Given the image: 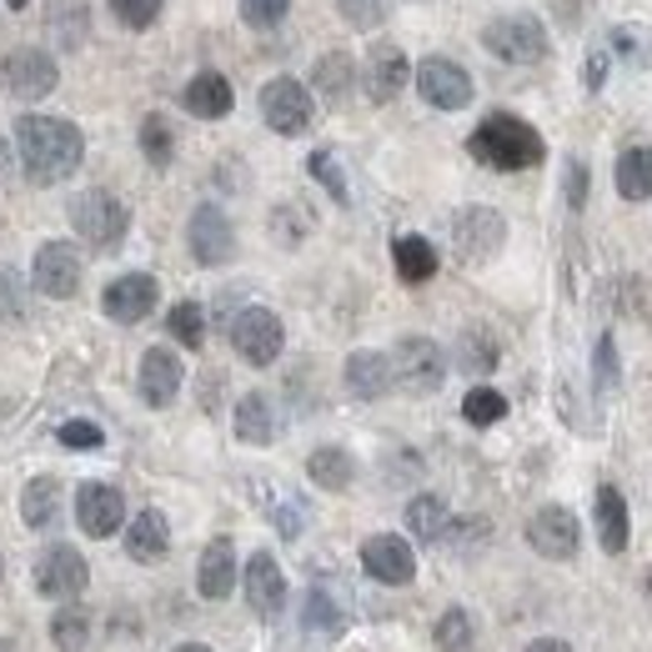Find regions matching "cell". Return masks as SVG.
Segmentation results:
<instances>
[{"mask_svg": "<svg viewBox=\"0 0 652 652\" xmlns=\"http://www.w3.org/2000/svg\"><path fill=\"white\" fill-rule=\"evenodd\" d=\"M15 156L36 186H55L86 156V136L76 121L61 116H21L15 121Z\"/></svg>", "mask_w": 652, "mask_h": 652, "instance_id": "6da1fadb", "label": "cell"}, {"mask_svg": "<svg viewBox=\"0 0 652 652\" xmlns=\"http://www.w3.org/2000/svg\"><path fill=\"white\" fill-rule=\"evenodd\" d=\"M467 151L492 171H527V166H542V156H548L537 126H527L522 116H507V111H497V116H487L482 126L472 130Z\"/></svg>", "mask_w": 652, "mask_h": 652, "instance_id": "7a4b0ae2", "label": "cell"}, {"mask_svg": "<svg viewBox=\"0 0 652 652\" xmlns=\"http://www.w3.org/2000/svg\"><path fill=\"white\" fill-rule=\"evenodd\" d=\"M71 226L80 231V241L96 251H116L126 241V226H130V211L121 196L111 191H86L76 196V206H71Z\"/></svg>", "mask_w": 652, "mask_h": 652, "instance_id": "3957f363", "label": "cell"}, {"mask_svg": "<svg viewBox=\"0 0 652 652\" xmlns=\"http://www.w3.org/2000/svg\"><path fill=\"white\" fill-rule=\"evenodd\" d=\"M482 46L497 61H512V65H537V61H548L552 51V40L537 15H497V21H487Z\"/></svg>", "mask_w": 652, "mask_h": 652, "instance_id": "277c9868", "label": "cell"}, {"mask_svg": "<svg viewBox=\"0 0 652 652\" xmlns=\"http://www.w3.org/2000/svg\"><path fill=\"white\" fill-rule=\"evenodd\" d=\"M387 362H391V381L406 387L412 397L437 391V387H442V377H447V356H442V347H437L431 337H402Z\"/></svg>", "mask_w": 652, "mask_h": 652, "instance_id": "5b68a950", "label": "cell"}, {"mask_svg": "<svg viewBox=\"0 0 652 652\" xmlns=\"http://www.w3.org/2000/svg\"><path fill=\"white\" fill-rule=\"evenodd\" d=\"M507 241V222L492 206H462L452 216V247L467 266H487Z\"/></svg>", "mask_w": 652, "mask_h": 652, "instance_id": "8992f818", "label": "cell"}, {"mask_svg": "<svg viewBox=\"0 0 652 652\" xmlns=\"http://www.w3.org/2000/svg\"><path fill=\"white\" fill-rule=\"evenodd\" d=\"M231 347L241 362L272 366L276 356H281V347H287V326H281L276 312H266V306H247V312L231 322Z\"/></svg>", "mask_w": 652, "mask_h": 652, "instance_id": "52a82bcc", "label": "cell"}, {"mask_svg": "<svg viewBox=\"0 0 652 652\" xmlns=\"http://www.w3.org/2000/svg\"><path fill=\"white\" fill-rule=\"evenodd\" d=\"M316 105H312V91L291 76H276L261 86V121L276 130V136H301V130L312 126Z\"/></svg>", "mask_w": 652, "mask_h": 652, "instance_id": "ba28073f", "label": "cell"}, {"mask_svg": "<svg viewBox=\"0 0 652 652\" xmlns=\"http://www.w3.org/2000/svg\"><path fill=\"white\" fill-rule=\"evenodd\" d=\"M527 548L537 552V557L548 562H573L577 548H582V527H577V517L567 507H537L532 522H527Z\"/></svg>", "mask_w": 652, "mask_h": 652, "instance_id": "9c48e42d", "label": "cell"}, {"mask_svg": "<svg viewBox=\"0 0 652 652\" xmlns=\"http://www.w3.org/2000/svg\"><path fill=\"white\" fill-rule=\"evenodd\" d=\"M186 247L201 266H226L236 256V226L226 222L222 206H196L186 222Z\"/></svg>", "mask_w": 652, "mask_h": 652, "instance_id": "30bf717a", "label": "cell"}, {"mask_svg": "<svg viewBox=\"0 0 652 652\" xmlns=\"http://www.w3.org/2000/svg\"><path fill=\"white\" fill-rule=\"evenodd\" d=\"M417 91L437 111H462L472 101V76L456 61H447V55H427L417 65Z\"/></svg>", "mask_w": 652, "mask_h": 652, "instance_id": "8fae6325", "label": "cell"}, {"mask_svg": "<svg viewBox=\"0 0 652 652\" xmlns=\"http://www.w3.org/2000/svg\"><path fill=\"white\" fill-rule=\"evenodd\" d=\"M0 80H5V91L21 96V101H40V96L55 91L61 65H55V55H46V51H11L5 65H0Z\"/></svg>", "mask_w": 652, "mask_h": 652, "instance_id": "7c38bea8", "label": "cell"}, {"mask_svg": "<svg viewBox=\"0 0 652 652\" xmlns=\"http://www.w3.org/2000/svg\"><path fill=\"white\" fill-rule=\"evenodd\" d=\"M30 276H36L40 297H55V301L76 297V291H80V251L71 247V241H46V247L36 251Z\"/></svg>", "mask_w": 652, "mask_h": 652, "instance_id": "4fadbf2b", "label": "cell"}, {"mask_svg": "<svg viewBox=\"0 0 652 652\" xmlns=\"http://www.w3.org/2000/svg\"><path fill=\"white\" fill-rule=\"evenodd\" d=\"M362 567H366V577H377V582H387V587H406L417 577V552L406 548V537L377 532L362 542Z\"/></svg>", "mask_w": 652, "mask_h": 652, "instance_id": "5bb4252c", "label": "cell"}, {"mask_svg": "<svg viewBox=\"0 0 652 652\" xmlns=\"http://www.w3.org/2000/svg\"><path fill=\"white\" fill-rule=\"evenodd\" d=\"M156 297H161L156 276L130 272V276H116V281L105 287L101 306H105V316H111V322H121V326H136V322H146V316L156 312Z\"/></svg>", "mask_w": 652, "mask_h": 652, "instance_id": "9a60e30c", "label": "cell"}, {"mask_svg": "<svg viewBox=\"0 0 652 652\" xmlns=\"http://www.w3.org/2000/svg\"><path fill=\"white\" fill-rule=\"evenodd\" d=\"M86 582H91V567H86V557H80L76 548H65V542H61V548L40 552L36 592H46V598H80Z\"/></svg>", "mask_w": 652, "mask_h": 652, "instance_id": "2e32d148", "label": "cell"}, {"mask_svg": "<svg viewBox=\"0 0 652 652\" xmlns=\"http://www.w3.org/2000/svg\"><path fill=\"white\" fill-rule=\"evenodd\" d=\"M241 587H247V607L256 617H266V623H272V617L287 607V577H281V567H276L272 552H256V557L247 562Z\"/></svg>", "mask_w": 652, "mask_h": 652, "instance_id": "e0dca14e", "label": "cell"}, {"mask_svg": "<svg viewBox=\"0 0 652 652\" xmlns=\"http://www.w3.org/2000/svg\"><path fill=\"white\" fill-rule=\"evenodd\" d=\"M76 517L86 537H111L126 522V497L116 492L111 482H86L76 492Z\"/></svg>", "mask_w": 652, "mask_h": 652, "instance_id": "ac0fdd59", "label": "cell"}, {"mask_svg": "<svg viewBox=\"0 0 652 652\" xmlns=\"http://www.w3.org/2000/svg\"><path fill=\"white\" fill-rule=\"evenodd\" d=\"M181 356L171 352V347H151V352L141 356V377H136V387H141V402L151 406H171L176 397H181Z\"/></svg>", "mask_w": 652, "mask_h": 652, "instance_id": "d6986e66", "label": "cell"}, {"mask_svg": "<svg viewBox=\"0 0 652 652\" xmlns=\"http://www.w3.org/2000/svg\"><path fill=\"white\" fill-rule=\"evenodd\" d=\"M406 80H412V65H406L402 46H377V51L366 55V96L377 105L397 101Z\"/></svg>", "mask_w": 652, "mask_h": 652, "instance_id": "ffe728a7", "label": "cell"}, {"mask_svg": "<svg viewBox=\"0 0 652 652\" xmlns=\"http://www.w3.org/2000/svg\"><path fill=\"white\" fill-rule=\"evenodd\" d=\"M196 587H201V598H206V602H222V598H231V592H236V548H231V537L206 542L201 567H196Z\"/></svg>", "mask_w": 652, "mask_h": 652, "instance_id": "44dd1931", "label": "cell"}, {"mask_svg": "<svg viewBox=\"0 0 652 652\" xmlns=\"http://www.w3.org/2000/svg\"><path fill=\"white\" fill-rule=\"evenodd\" d=\"M231 80L222 76V71H201V76L186 80V91H181V105L191 111L196 121H222L226 111H231Z\"/></svg>", "mask_w": 652, "mask_h": 652, "instance_id": "7402d4cb", "label": "cell"}, {"mask_svg": "<svg viewBox=\"0 0 652 652\" xmlns=\"http://www.w3.org/2000/svg\"><path fill=\"white\" fill-rule=\"evenodd\" d=\"M126 552H130L136 562H161V557H166V552H171V522H166V512L146 507L141 517L130 522Z\"/></svg>", "mask_w": 652, "mask_h": 652, "instance_id": "603a6c76", "label": "cell"}, {"mask_svg": "<svg viewBox=\"0 0 652 652\" xmlns=\"http://www.w3.org/2000/svg\"><path fill=\"white\" fill-rule=\"evenodd\" d=\"M347 391L362 402H377L391 391V362L381 352H352L347 356Z\"/></svg>", "mask_w": 652, "mask_h": 652, "instance_id": "cb8c5ba5", "label": "cell"}, {"mask_svg": "<svg viewBox=\"0 0 652 652\" xmlns=\"http://www.w3.org/2000/svg\"><path fill=\"white\" fill-rule=\"evenodd\" d=\"M613 181L623 201H652V146H627L617 156Z\"/></svg>", "mask_w": 652, "mask_h": 652, "instance_id": "d4e9b609", "label": "cell"}, {"mask_svg": "<svg viewBox=\"0 0 652 652\" xmlns=\"http://www.w3.org/2000/svg\"><path fill=\"white\" fill-rule=\"evenodd\" d=\"M306 477H312L322 492H347L356 482V462L352 452H341V447H316L306 456Z\"/></svg>", "mask_w": 652, "mask_h": 652, "instance_id": "484cf974", "label": "cell"}, {"mask_svg": "<svg viewBox=\"0 0 652 652\" xmlns=\"http://www.w3.org/2000/svg\"><path fill=\"white\" fill-rule=\"evenodd\" d=\"M236 437L251 447H272L276 442V417H272V402L261 397V391H247L241 402H236Z\"/></svg>", "mask_w": 652, "mask_h": 652, "instance_id": "4316f807", "label": "cell"}, {"mask_svg": "<svg viewBox=\"0 0 652 652\" xmlns=\"http://www.w3.org/2000/svg\"><path fill=\"white\" fill-rule=\"evenodd\" d=\"M598 542H602V552H613V557L627 548V502L613 482L598 487Z\"/></svg>", "mask_w": 652, "mask_h": 652, "instance_id": "83f0119b", "label": "cell"}, {"mask_svg": "<svg viewBox=\"0 0 652 652\" xmlns=\"http://www.w3.org/2000/svg\"><path fill=\"white\" fill-rule=\"evenodd\" d=\"M391 261H397V276L422 287L437 276V247H431L427 236H397V247H391Z\"/></svg>", "mask_w": 652, "mask_h": 652, "instance_id": "f1b7e54d", "label": "cell"}, {"mask_svg": "<svg viewBox=\"0 0 652 652\" xmlns=\"http://www.w3.org/2000/svg\"><path fill=\"white\" fill-rule=\"evenodd\" d=\"M406 527H412V537H422V542H442L447 527H452V517H447V502L437 492H422L406 502Z\"/></svg>", "mask_w": 652, "mask_h": 652, "instance_id": "f546056e", "label": "cell"}, {"mask_svg": "<svg viewBox=\"0 0 652 652\" xmlns=\"http://www.w3.org/2000/svg\"><path fill=\"white\" fill-rule=\"evenodd\" d=\"M312 80H316V91H322L326 101H347V96H352V86H356L352 55H347V51H326L322 61H316Z\"/></svg>", "mask_w": 652, "mask_h": 652, "instance_id": "4dcf8cb0", "label": "cell"}, {"mask_svg": "<svg viewBox=\"0 0 652 652\" xmlns=\"http://www.w3.org/2000/svg\"><path fill=\"white\" fill-rule=\"evenodd\" d=\"M91 30V5L86 0H51V36L61 40V51H76Z\"/></svg>", "mask_w": 652, "mask_h": 652, "instance_id": "1f68e13d", "label": "cell"}, {"mask_svg": "<svg viewBox=\"0 0 652 652\" xmlns=\"http://www.w3.org/2000/svg\"><path fill=\"white\" fill-rule=\"evenodd\" d=\"M55 512H61V482H55V477L26 482V492H21V517H26V527H51Z\"/></svg>", "mask_w": 652, "mask_h": 652, "instance_id": "d6a6232c", "label": "cell"}, {"mask_svg": "<svg viewBox=\"0 0 652 652\" xmlns=\"http://www.w3.org/2000/svg\"><path fill=\"white\" fill-rule=\"evenodd\" d=\"M456 366L472 372V377H487L497 366V341L487 337V331H462V341H456Z\"/></svg>", "mask_w": 652, "mask_h": 652, "instance_id": "836d02e7", "label": "cell"}, {"mask_svg": "<svg viewBox=\"0 0 652 652\" xmlns=\"http://www.w3.org/2000/svg\"><path fill=\"white\" fill-rule=\"evenodd\" d=\"M431 638H437V652H472V617L462 613V607H447L442 617H437V627H431Z\"/></svg>", "mask_w": 652, "mask_h": 652, "instance_id": "e575fe53", "label": "cell"}, {"mask_svg": "<svg viewBox=\"0 0 652 652\" xmlns=\"http://www.w3.org/2000/svg\"><path fill=\"white\" fill-rule=\"evenodd\" d=\"M462 417H467L472 427H492V422L507 417V397L492 387H472L467 397H462Z\"/></svg>", "mask_w": 652, "mask_h": 652, "instance_id": "d590c367", "label": "cell"}, {"mask_svg": "<svg viewBox=\"0 0 652 652\" xmlns=\"http://www.w3.org/2000/svg\"><path fill=\"white\" fill-rule=\"evenodd\" d=\"M261 497H266V517L281 527V537H297L301 522H306V512H301V502L287 492V487H256Z\"/></svg>", "mask_w": 652, "mask_h": 652, "instance_id": "8d00e7d4", "label": "cell"}, {"mask_svg": "<svg viewBox=\"0 0 652 652\" xmlns=\"http://www.w3.org/2000/svg\"><path fill=\"white\" fill-rule=\"evenodd\" d=\"M141 151L151 166H171V156H176V136H171V121L166 116H151L141 121Z\"/></svg>", "mask_w": 652, "mask_h": 652, "instance_id": "74e56055", "label": "cell"}, {"mask_svg": "<svg viewBox=\"0 0 652 652\" xmlns=\"http://www.w3.org/2000/svg\"><path fill=\"white\" fill-rule=\"evenodd\" d=\"M51 642L61 652H80L91 642V617L80 613V607H65V613L51 617Z\"/></svg>", "mask_w": 652, "mask_h": 652, "instance_id": "f35d334b", "label": "cell"}, {"mask_svg": "<svg viewBox=\"0 0 652 652\" xmlns=\"http://www.w3.org/2000/svg\"><path fill=\"white\" fill-rule=\"evenodd\" d=\"M166 331L181 341V347H191V352H196V347L206 341V316H201V306H196V301H181V306H171Z\"/></svg>", "mask_w": 652, "mask_h": 652, "instance_id": "ab89813d", "label": "cell"}, {"mask_svg": "<svg viewBox=\"0 0 652 652\" xmlns=\"http://www.w3.org/2000/svg\"><path fill=\"white\" fill-rule=\"evenodd\" d=\"M337 11L352 30H377L391 15V0H337Z\"/></svg>", "mask_w": 652, "mask_h": 652, "instance_id": "60d3db41", "label": "cell"}, {"mask_svg": "<svg viewBox=\"0 0 652 652\" xmlns=\"http://www.w3.org/2000/svg\"><path fill=\"white\" fill-rule=\"evenodd\" d=\"M105 5H111V15H116L126 30H151L166 0H105Z\"/></svg>", "mask_w": 652, "mask_h": 652, "instance_id": "b9f144b4", "label": "cell"}, {"mask_svg": "<svg viewBox=\"0 0 652 652\" xmlns=\"http://www.w3.org/2000/svg\"><path fill=\"white\" fill-rule=\"evenodd\" d=\"M287 11H291V0H241V21L251 30H276L287 21Z\"/></svg>", "mask_w": 652, "mask_h": 652, "instance_id": "7bdbcfd3", "label": "cell"}, {"mask_svg": "<svg viewBox=\"0 0 652 652\" xmlns=\"http://www.w3.org/2000/svg\"><path fill=\"white\" fill-rule=\"evenodd\" d=\"M306 166H312V176L326 186V191H331V201H341V206L352 201V191H347V176H341V166H337V156H331V151H312V161H306Z\"/></svg>", "mask_w": 652, "mask_h": 652, "instance_id": "ee69618b", "label": "cell"}, {"mask_svg": "<svg viewBox=\"0 0 652 652\" xmlns=\"http://www.w3.org/2000/svg\"><path fill=\"white\" fill-rule=\"evenodd\" d=\"M301 623L322 627V632H341V613H337V602H331L326 587H312V592H306V617H301Z\"/></svg>", "mask_w": 652, "mask_h": 652, "instance_id": "f6af8a7d", "label": "cell"}, {"mask_svg": "<svg viewBox=\"0 0 652 652\" xmlns=\"http://www.w3.org/2000/svg\"><path fill=\"white\" fill-rule=\"evenodd\" d=\"M613 46L632 65H652V30L648 26H617L613 30Z\"/></svg>", "mask_w": 652, "mask_h": 652, "instance_id": "bcb514c9", "label": "cell"}, {"mask_svg": "<svg viewBox=\"0 0 652 652\" xmlns=\"http://www.w3.org/2000/svg\"><path fill=\"white\" fill-rule=\"evenodd\" d=\"M26 316V287H21V276L0 261V322H21Z\"/></svg>", "mask_w": 652, "mask_h": 652, "instance_id": "7dc6e473", "label": "cell"}, {"mask_svg": "<svg viewBox=\"0 0 652 652\" xmlns=\"http://www.w3.org/2000/svg\"><path fill=\"white\" fill-rule=\"evenodd\" d=\"M592 377H598L602 391H613L617 381H623V372H617V341L613 337H598V352H592Z\"/></svg>", "mask_w": 652, "mask_h": 652, "instance_id": "c3c4849f", "label": "cell"}, {"mask_svg": "<svg viewBox=\"0 0 652 652\" xmlns=\"http://www.w3.org/2000/svg\"><path fill=\"white\" fill-rule=\"evenodd\" d=\"M61 447H71V452H91V447H101L105 437H101V427L96 422H86V417H76V422H61Z\"/></svg>", "mask_w": 652, "mask_h": 652, "instance_id": "681fc988", "label": "cell"}, {"mask_svg": "<svg viewBox=\"0 0 652 652\" xmlns=\"http://www.w3.org/2000/svg\"><path fill=\"white\" fill-rule=\"evenodd\" d=\"M272 231L281 236V241H301L306 236V211H297V206H281V211H272Z\"/></svg>", "mask_w": 652, "mask_h": 652, "instance_id": "f907efd6", "label": "cell"}, {"mask_svg": "<svg viewBox=\"0 0 652 652\" xmlns=\"http://www.w3.org/2000/svg\"><path fill=\"white\" fill-rule=\"evenodd\" d=\"M567 206L573 211L587 206V166L582 161H567Z\"/></svg>", "mask_w": 652, "mask_h": 652, "instance_id": "816d5d0a", "label": "cell"}, {"mask_svg": "<svg viewBox=\"0 0 652 652\" xmlns=\"http://www.w3.org/2000/svg\"><path fill=\"white\" fill-rule=\"evenodd\" d=\"M582 80H587V91H602V80H607V51H592V55H587Z\"/></svg>", "mask_w": 652, "mask_h": 652, "instance_id": "f5cc1de1", "label": "cell"}, {"mask_svg": "<svg viewBox=\"0 0 652 652\" xmlns=\"http://www.w3.org/2000/svg\"><path fill=\"white\" fill-rule=\"evenodd\" d=\"M527 652H573L562 638H537V642H527Z\"/></svg>", "mask_w": 652, "mask_h": 652, "instance_id": "db71d44e", "label": "cell"}, {"mask_svg": "<svg viewBox=\"0 0 652 652\" xmlns=\"http://www.w3.org/2000/svg\"><path fill=\"white\" fill-rule=\"evenodd\" d=\"M176 652H211V648H206V642H181Z\"/></svg>", "mask_w": 652, "mask_h": 652, "instance_id": "11a10c76", "label": "cell"}, {"mask_svg": "<svg viewBox=\"0 0 652 652\" xmlns=\"http://www.w3.org/2000/svg\"><path fill=\"white\" fill-rule=\"evenodd\" d=\"M5 5H15V11H26V5H30V0H5Z\"/></svg>", "mask_w": 652, "mask_h": 652, "instance_id": "9f6ffc18", "label": "cell"}, {"mask_svg": "<svg viewBox=\"0 0 652 652\" xmlns=\"http://www.w3.org/2000/svg\"><path fill=\"white\" fill-rule=\"evenodd\" d=\"M0 652H15V642H5V638H0Z\"/></svg>", "mask_w": 652, "mask_h": 652, "instance_id": "6f0895ef", "label": "cell"}, {"mask_svg": "<svg viewBox=\"0 0 652 652\" xmlns=\"http://www.w3.org/2000/svg\"><path fill=\"white\" fill-rule=\"evenodd\" d=\"M0 171H5V146H0Z\"/></svg>", "mask_w": 652, "mask_h": 652, "instance_id": "680465c9", "label": "cell"}, {"mask_svg": "<svg viewBox=\"0 0 652 652\" xmlns=\"http://www.w3.org/2000/svg\"><path fill=\"white\" fill-rule=\"evenodd\" d=\"M648 598H652V577H648Z\"/></svg>", "mask_w": 652, "mask_h": 652, "instance_id": "91938a15", "label": "cell"}]
</instances>
